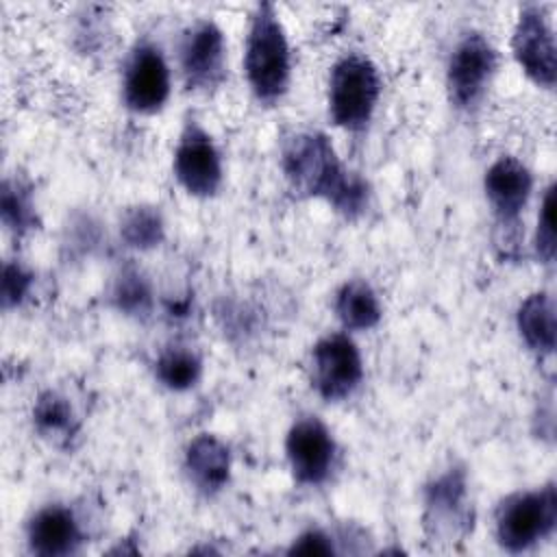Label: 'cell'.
Listing matches in <instances>:
<instances>
[{
	"label": "cell",
	"instance_id": "23",
	"mask_svg": "<svg viewBox=\"0 0 557 557\" xmlns=\"http://www.w3.org/2000/svg\"><path fill=\"white\" fill-rule=\"evenodd\" d=\"M553 209H555V189L548 187L542 200V209L537 215L535 226V252L542 263H553L555 259V222H553Z\"/></svg>",
	"mask_w": 557,
	"mask_h": 557
},
{
	"label": "cell",
	"instance_id": "18",
	"mask_svg": "<svg viewBox=\"0 0 557 557\" xmlns=\"http://www.w3.org/2000/svg\"><path fill=\"white\" fill-rule=\"evenodd\" d=\"M154 376L172 392H187L202 376V357L191 346H168L154 361Z\"/></svg>",
	"mask_w": 557,
	"mask_h": 557
},
{
	"label": "cell",
	"instance_id": "13",
	"mask_svg": "<svg viewBox=\"0 0 557 557\" xmlns=\"http://www.w3.org/2000/svg\"><path fill=\"white\" fill-rule=\"evenodd\" d=\"M483 189L500 226H516L533 191L531 170L516 157H498L485 172Z\"/></svg>",
	"mask_w": 557,
	"mask_h": 557
},
{
	"label": "cell",
	"instance_id": "1",
	"mask_svg": "<svg viewBox=\"0 0 557 557\" xmlns=\"http://www.w3.org/2000/svg\"><path fill=\"white\" fill-rule=\"evenodd\" d=\"M281 168L294 194L320 198L346 220L359 218L370 205V185L337 157L320 131H300L285 139Z\"/></svg>",
	"mask_w": 557,
	"mask_h": 557
},
{
	"label": "cell",
	"instance_id": "14",
	"mask_svg": "<svg viewBox=\"0 0 557 557\" xmlns=\"http://www.w3.org/2000/svg\"><path fill=\"white\" fill-rule=\"evenodd\" d=\"M83 542V527L65 505H46L26 524L28 550L39 557L74 555L81 550Z\"/></svg>",
	"mask_w": 557,
	"mask_h": 557
},
{
	"label": "cell",
	"instance_id": "2",
	"mask_svg": "<svg viewBox=\"0 0 557 557\" xmlns=\"http://www.w3.org/2000/svg\"><path fill=\"white\" fill-rule=\"evenodd\" d=\"M244 72L255 98L263 104L278 102L292 78L289 41L272 2H259L250 15Z\"/></svg>",
	"mask_w": 557,
	"mask_h": 557
},
{
	"label": "cell",
	"instance_id": "11",
	"mask_svg": "<svg viewBox=\"0 0 557 557\" xmlns=\"http://www.w3.org/2000/svg\"><path fill=\"white\" fill-rule=\"evenodd\" d=\"M178 61L187 89L209 91L224 81L226 44L213 20H198L185 28L178 44Z\"/></svg>",
	"mask_w": 557,
	"mask_h": 557
},
{
	"label": "cell",
	"instance_id": "12",
	"mask_svg": "<svg viewBox=\"0 0 557 557\" xmlns=\"http://www.w3.org/2000/svg\"><path fill=\"white\" fill-rule=\"evenodd\" d=\"M335 440L320 418L305 416L289 426L285 455L289 470L300 485L324 483L335 466Z\"/></svg>",
	"mask_w": 557,
	"mask_h": 557
},
{
	"label": "cell",
	"instance_id": "4",
	"mask_svg": "<svg viewBox=\"0 0 557 557\" xmlns=\"http://www.w3.org/2000/svg\"><path fill=\"white\" fill-rule=\"evenodd\" d=\"M557 527V490L553 483L516 492L496 509V540L509 553H522L553 535Z\"/></svg>",
	"mask_w": 557,
	"mask_h": 557
},
{
	"label": "cell",
	"instance_id": "17",
	"mask_svg": "<svg viewBox=\"0 0 557 557\" xmlns=\"http://www.w3.org/2000/svg\"><path fill=\"white\" fill-rule=\"evenodd\" d=\"M335 313L346 331H368L381 320V302L366 281H346L335 294Z\"/></svg>",
	"mask_w": 557,
	"mask_h": 557
},
{
	"label": "cell",
	"instance_id": "19",
	"mask_svg": "<svg viewBox=\"0 0 557 557\" xmlns=\"http://www.w3.org/2000/svg\"><path fill=\"white\" fill-rule=\"evenodd\" d=\"M120 235L126 246L135 250H152L165 239V222L157 207L137 205L124 211L120 220Z\"/></svg>",
	"mask_w": 557,
	"mask_h": 557
},
{
	"label": "cell",
	"instance_id": "5",
	"mask_svg": "<svg viewBox=\"0 0 557 557\" xmlns=\"http://www.w3.org/2000/svg\"><path fill=\"white\" fill-rule=\"evenodd\" d=\"M496 67V48L483 33L470 30L461 35L446 63V89L450 102L461 111L476 109L492 85Z\"/></svg>",
	"mask_w": 557,
	"mask_h": 557
},
{
	"label": "cell",
	"instance_id": "24",
	"mask_svg": "<svg viewBox=\"0 0 557 557\" xmlns=\"http://www.w3.org/2000/svg\"><path fill=\"white\" fill-rule=\"evenodd\" d=\"M33 287V272L20 261H7L2 268V307L11 309L22 305Z\"/></svg>",
	"mask_w": 557,
	"mask_h": 557
},
{
	"label": "cell",
	"instance_id": "8",
	"mask_svg": "<svg viewBox=\"0 0 557 557\" xmlns=\"http://www.w3.org/2000/svg\"><path fill=\"white\" fill-rule=\"evenodd\" d=\"M170 87V65L163 50L150 39L137 41L124 65V104L135 113H157L165 107Z\"/></svg>",
	"mask_w": 557,
	"mask_h": 557
},
{
	"label": "cell",
	"instance_id": "25",
	"mask_svg": "<svg viewBox=\"0 0 557 557\" xmlns=\"http://www.w3.org/2000/svg\"><path fill=\"white\" fill-rule=\"evenodd\" d=\"M287 553L289 555H333L335 544H333V537L322 529H309L292 542Z\"/></svg>",
	"mask_w": 557,
	"mask_h": 557
},
{
	"label": "cell",
	"instance_id": "20",
	"mask_svg": "<svg viewBox=\"0 0 557 557\" xmlns=\"http://www.w3.org/2000/svg\"><path fill=\"white\" fill-rule=\"evenodd\" d=\"M111 300L124 315L146 318L152 311V285L139 268L126 265L113 281Z\"/></svg>",
	"mask_w": 557,
	"mask_h": 557
},
{
	"label": "cell",
	"instance_id": "16",
	"mask_svg": "<svg viewBox=\"0 0 557 557\" xmlns=\"http://www.w3.org/2000/svg\"><path fill=\"white\" fill-rule=\"evenodd\" d=\"M516 324L533 352L550 355L555 350V302L546 292H535L522 300Z\"/></svg>",
	"mask_w": 557,
	"mask_h": 557
},
{
	"label": "cell",
	"instance_id": "10",
	"mask_svg": "<svg viewBox=\"0 0 557 557\" xmlns=\"http://www.w3.org/2000/svg\"><path fill=\"white\" fill-rule=\"evenodd\" d=\"M424 527L435 542H455L472 527L468 483L461 468H448L426 485Z\"/></svg>",
	"mask_w": 557,
	"mask_h": 557
},
{
	"label": "cell",
	"instance_id": "7",
	"mask_svg": "<svg viewBox=\"0 0 557 557\" xmlns=\"http://www.w3.org/2000/svg\"><path fill=\"white\" fill-rule=\"evenodd\" d=\"M363 361L357 344L346 333L324 335L311 350V385L318 396L337 403L361 385Z\"/></svg>",
	"mask_w": 557,
	"mask_h": 557
},
{
	"label": "cell",
	"instance_id": "3",
	"mask_svg": "<svg viewBox=\"0 0 557 557\" xmlns=\"http://www.w3.org/2000/svg\"><path fill=\"white\" fill-rule=\"evenodd\" d=\"M381 96V76L376 65L359 52L342 57L329 76V115L350 133L363 131Z\"/></svg>",
	"mask_w": 557,
	"mask_h": 557
},
{
	"label": "cell",
	"instance_id": "21",
	"mask_svg": "<svg viewBox=\"0 0 557 557\" xmlns=\"http://www.w3.org/2000/svg\"><path fill=\"white\" fill-rule=\"evenodd\" d=\"M0 215L7 231L15 237L26 235L37 226V211L30 196V189L24 187L20 181H4L0 194Z\"/></svg>",
	"mask_w": 557,
	"mask_h": 557
},
{
	"label": "cell",
	"instance_id": "22",
	"mask_svg": "<svg viewBox=\"0 0 557 557\" xmlns=\"http://www.w3.org/2000/svg\"><path fill=\"white\" fill-rule=\"evenodd\" d=\"M33 422L41 435L67 437L76 431V418L65 396L57 392H44L33 407Z\"/></svg>",
	"mask_w": 557,
	"mask_h": 557
},
{
	"label": "cell",
	"instance_id": "15",
	"mask_svg": "<svg viewBox=\"0 0 557 557\" xmlns=\"http://www.w3.org/2000/svg\"><path fill=\"white\" fill-rule=\"evenodd\" d=\"M185 472L202 494L220 492L231 479L228 446L215 435H196L185 448Z\"/></svg>",
	"mask_w": 557,
	"mask_h": 557
},
{
	"label": "cell",
	"instance_id": "9",
	"mask_svg": "<svg viewBox=\"0 0 557 557\" xmlns=\"http://www.w3.org/2000/svg\"><path fill=\"white\" fill-rule=\"evenodd\" d=\"M174 176L178 185L196 198H211L222 187V157L213 137L196 122L187 120L174 148Z\"/></svg>",
	"mask_w": 557,
	"mask_h": 557
},
{
	"label": "cell",
	"instance_id": "6",
	"mask_svg": "<svg viewBox=\"0 0 557 557\" xmlns=\"http://www.w3.org/2000/svg\"><path fill=\"white\" fill-rule=\"evenodd\" d=\"M511 54L537 87H555L557 48L548 13L542 4H524L520 9L511 35Z\"/></svg>",
	"mask_w": 557,
	"mask_h": 557
}]
</instances>
